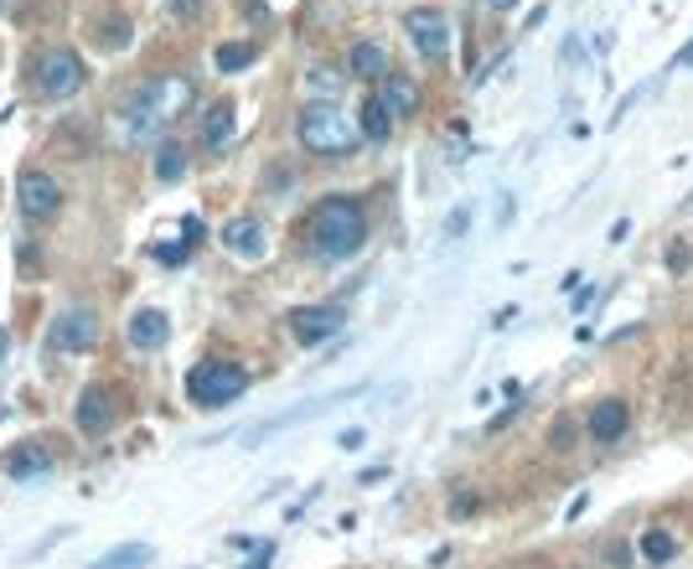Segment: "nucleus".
Listing matches in <instances>:
<instances>
[{
	"label": "nucleus",
	"mask_w": 693,
	"mask_h": 569,
	"mask_svg": "<svg viewBox=\"0 0 693 569\" xmlns=\"http://www.w3.org/2000/svg\"><path fill=\"white\" fill-rule=\"evenodd\" d=\"M124 336H130V347L136 352H161L171 336V316L161 311V305H140L136 316H130V326H124Z\"/></svg>",
	"instance_id": "nucleus-13"
},
{
	"label": "nucleus",
	"mask_w": 693,
	"mask_h": 569,
	"mask_svg": "<svg viewBox=\"0 0 693 569\" xmlns=\"http://www.w3.org/2000/svg\"><path fill=\"white\" fill-rule=\"evenodd\" d=\"M631 430V404L626 399H600L585 415V436L595 440V445H616V440Z\"/></svg>",
	"instance_id": "nucleus-11"
},
{
	"label": "nucleus",
	"mask_w": 693,
	"mask_h": 569,
	"mask_svg": "<svg viewBox=\"0 0 693 569\" xmlns=\"http://www.w3.org/2000/svg\"><path fill=\"white\" fill-rule=\"evenodd\" d=\"M290 336L301 342V347H322V342H332V336H342V326H347V311L342 305H295L285 316Z\"/></svg>",
	"instance_id": "nucleus-10"
},
{
	"label": "nucleus",
	"mask_w": 693,
	"mask_h": 569,
	"mask_svg": "<svg viewBox=\"0 0 693 569\" xmlns=\"http://www.w3.org/2000/svg\"><path fill=\"white\" fill-rule=\"evenodd\" d=\"M155 259H161V265H186V254H192V244H155Z\"/></svg>",
	"instance_id": "nucleus-27"
},
{
	"label": "nucleus",
	"mask_w": 693,
	"mask_h": 569,
	"mask_svg": "<svg viewBox=\"0 0 693 569\" xmlns=\"http://www.w3.org/2000/svg\"><path fill=\"white\" fill-rule=\"evenodd\" d=\"M243 394H249V368H238L228 357H207V363L186 373V399L197 409H223V404L243 399Z\"/></svg>",
	"instance_id": "nucleus-5"
},
{
	"label": "nucleus",
	"mask_w": 693,
	"mask_h": 569,
	"mask_svg": "<svg viewBox=\"0 0 693 569\" xmlns=\"http://www.w3.org/2000/svg\"><path fill=\"white\" fill-rule=\"evenodd\" d=\"M575 436H580L575 419H554V425H549V445H554V451H575Z\"/></svg>",
	"instance_id": "nucleus-25"
},
{
	"label": "nucleus",
	"mask_w": 693,
	"mask_h": 569,
	"mask_svg": "<svg viewBox=\"0 0 693 569\" xmlns=\"http://www.w3.org/2000/svg\"><path fill=\"white\" fill-rule=\"evenodd\" d=\"M94 42H99L104 52H124L136 42V26H130V17H104L99 26H94Z\"/></svg>",
	"instance_id": "nucleus-22"
},
{
	"label": "nucleus",
	"mask_w": 693,
	"mask_h": 569,
	"mask_svg": "<svg viewBox=\"0 0 693 569\" xmlns=\"http://www.w3.org/2000/svg\"><path fill=\"white\" fill-rule=\"evenodd\" d=\"M372 94L383 99L389 119H409L414 109H420V84H414V78H404V73H393V67L378 78V88H372Z\"/></svg>",
	"instance_id": "nucleus-14"
},
{
	"label": "nucleus",
	"mask_w": 693,
	"mask_h": 569,
	"mask_svg": "<svg viewBox=\"0 0 693 569\" xmlns=\"http://www.w3.org/2000/svg\"><path fill=\"white\" fill-rule=\"evenodd\" d=\"M347 73L362 78V84H378V78L389 73V47H383V42H372V36L353 42V52H347Z\"/></svg>",
	"instance_id": "nucleus-15"
},
{
	"label": "nucleus",
	"mask_w": 693,
	"mask_h": 569,
	"mask_svg": "<svg viewBox=\"0 0 693 569\" xmlns=\"http://www.w3.org/2000/svg\"><path fill=\"white\" fill-rule=\"evenodd\" d=\"M673 67H693V42H683V47H678V57H673Z\"/></svg>",
	"instance_id": "nucleus-32"
},
{
	"label": "nucleus",
	"mask_w": 693,
	"mask_h": 569,
	"mask_svg": "<svg viewBox=\"0 0 693 569\" xmlns=\"http://www.w3.org/2000/svg\"><path fill=\"white\" fill-rule=\"evenodd\" d=\"M186 104H192V78H182V73L176 78H151V84H140L130 99L119 104V125L136 140H145V135H155Z\"/></svg>",
	"instance_id": "nucleus-2"
},
{
	"label": "nucleus",
	"mask_w": 693,
	"mask_h": 569,
	"mask_svg": "<svg viewBox=\"0 0 693 569\" xmlns=\"http://www.w3.org/2000/svg\"><path fill=\"white\" fill-rule=\"evenodd\" d=\"M295 140L311 155H347L362 135H357V119H347L332 99H316V104H305L301 119H295Z\"/></svg>",
	"instance_id": "nucleus-3"
},
{
	"label": "nucleus",
	"mask_w": 693,
	"mask_h": 569,
	"mask_svg": "<svg viewBox=\"0 0 693 569\" xmlns=\"http://www.w3.org/2000/svg\"><path fill=\"white\" fill-rule=\"evenodd\" d=\"M223 249L234 254V259H264V249H270V234H264V223L259 218H228L223 223Z\"/></svg>",
	"instance_id": "nucleus-12"
},
{
	"label": "nucleus",
	"mask_w": 693,
	"mask_h": 569,
	"mask_svg": "<svg viewBox=\"0 0 693 569\" xmlns=\"http://www.w3.org/2000/svg\"><path fill=\"white\" fill-rule=\"evenodd\" d=\"M84 84H88V63H84V52H78V47H47L32 63L36 99L68 104L73 94H84Z\"/></svg>",
	"instance_id": "nucleus-4"
},
{
	"label": "nucleus",
	"mask_w": 693,
	"mask_h": 569,
	"mask_svg": "<svg viewBox=\"0 0 693 569\" xmlns=\"http://www.w3.org/2000/svg\"><path fill=\"white\" fill-rule=\"evenodd\" d=\"M637 554L647 565H668V559H678V534L673 528H647V534H637Z\"/></svg>",
	"instance_id": "nucleus-19"
},
{
	"label": "nucleus",
	"mask_w": 693,
	"mask_h": 569,
	"mask_svg": "<svg viewBox=\"0 0 693 569\" xmlns=\"http://www.w3.org/2000/svg\"><path fill=\"white\" fill-rule=\"evenodd\" d=\"M207 11V0H166V21H176V26H197Z\"/></svg>",
	"instance_id": "nucleus-24"
},
{
	"label": "nucleus",
	"mask_w": 693,
	"mask_h": 569,
	"mask_svg": "<svg viewBox=\"0 0 693 569\" xmlns=\"http://www.w3.org/2000/svg\"><path fill=\"white\" fill-rule=\"evenodd\" d=\"M305 84L316 88V94H337V88H342V78L332 73V67H311V78H305Z\"/></svg>",
	"instance_id": "nucleus-26"
},
{
	"label": "nucleus",
	"mask_w": 693,
	"mask_h": 569,
	"mask_svg": "<svg viewBox=\"0 0 693 569\" xmlns=\"http://www.w3.org/2000/svg\"><path fill=\"white\" fill-rule=\"evenodd\" d=\"M389 130H393V119H389V109H383V99L368 94L362 109H357V135H362V140H389Z\"/></svg>",
	"instance_id": "nucleus-18"
},
{
	"label": "nucleus",
	"mask_w": 693,
	"mask_h": 569,
	"mask_svg": "<svg viewBox=\"0 0 693 569\" xmlns=\"http://www.w3.org/2000/svg\"><path fill=\"white\" fill-rule=\"evenodd\" d=\"M337 445H342V451H357V445H362V430H342Z\"/></svg>",
	"instance_id": "nucleus-31"
},
{
	"label": "nucleus",
	"mask_w": 693,
	"mask_h": 569,
	"mask_svg": "<svg viewBox=\"0 0 693 569\" xmlns=\"http://www.w3.org/2000/svg\"><path fill=\"white\" fill-rule=\"evenodd\" d=\"M124 415V388L99 378V384H84L78 404H73V425L84 430V436H109Z\"/></svg>",
	"instance_id": "nucleus-6"
},
{
	"label": "nucleus",
	"mask_w": 693,
	"mask_h": 569,
	"mask_svg": "<svg viewBox=\"0 0 693 569\" xmlns=\"http://www.w3.org/2000/svg\"><path fill=\"white\" fill-rule=\"evenodd\" d=\"M476 507H481V497H476V492H472V497H451V518H472Z\"/></svg>",
	"instance_id": "nucleus-28"
},
{
	"label": "nucleus",
	"mask_w": 693,
	"mask_h": 569,
	"mask_svg": "<svg viewBox=\"0 0 693 569\" xmlns=\"http://www.w3.org/2000/svg\"><path fill=\"white\" fill-rule=\"evenodd\" d=\"M249 569H270V549L259 554V559H255V565H249Z\"/></svg>",
	"instance_id": "nucleus-34"
},
{
	"label": "nucleus",
	"mask_w": 693,
	"mask_h": 569,
	"mask_svg": "<svg viewBox=\"0 0 693 569\" xmlns=\"http://www.w3.org/2000/svg\"><path fill=\"white\" fill-rule=\"evenodd\" d=\"M47 347L68 352V357L94 352L99 347V311H94V305H68V311H57L47 326Z\"/></svg>",
	"instance_id": "nucleus-7"
},
{
	"label": "nucleus",
	"mask_w": 693,
	"mask_h": 569,
	"mask_svg": "<svg viewBox=\"0 0 693 569\" xmlns=\"http://www.w3.org/2000/svg\"><path fill=\"white\" fill-rule=\"evenodd\" d=\"M155 182L161 186H176L186 176V151L176 146V140H166V146H155Z\"/></svg>",
	"instance_id": "nucleus-21"
},
{
	"label": "nucleus",
	"mask_w": 693,
	"mask_h": 569,
	"mask_svg": "<svg viewBox=\"0 0 693 569\" xmlns=\"http://www.w3.org/2000/svg\"><path fill=\"white\" fill-rule=\"evenodd\" d=\"M487 6H491V11H497V17H508V11H512V6H518V0H487Z\"/></svg>",
	"instance_id": "nucleus-33"
},
{
	"label": "nucleus",
	"mask_w": 693,
	"mask_h": 569,
	"mask_svg": "<svg viewBox=\"0 0 693 569\" xmlns=\"http://www.w3.org/2000/svg\"><path fill=\"white\" fill-rule=\"evenodd\" d=\"M47 471H52V455L42 445H17L6 455V476L11 482H32V476H47Z\"/></svg>",
	"instance_id": "nucleus-17"
},
{
	"label": "nucleus",
	"mask_w": 693,
	"mask_h": 569,
	"mask_svg": "<svg viewBox=\"0 0 693 569\" xmlns=\"http://www.w3.org/2000/svg\"><path fill=\"white\" fill-rule=\"evenodd\" d=\"M466 223H472V213L461 207V213H451V223H445V234H451V238H461V234H466Z\"/></svg>",
	"instance_id": "nucleus-30"
},
{
	"label": "nucleus",
	"mask_w": 693,
	"mask_h": 569,
	"mask_svg": "<svg viewBox=\"0 0 693 569\" xmlns=\"http://www.w3.org/2000/svg\"><path fill=\"white\" fill-rule=\"evenodd\" d=\"M368 244V213L357 197H322L301 223V249L316 265H347Z\"/></svg>",
	"instance_id": "nucleus-1"
},
{
	"label": "nucleus",
	"mask_w": 693,
	"mask_h": 569,
	"mask_svg": "<svg viewBox=\"0 0 693 569\" xmlns=\"http://www.w3.org/2000/svg\"><path fill=\"white\" fill-rule=\"evenodd\" d=\"M689 265H693V254L683 249V244H673V249H668V269L678 275V269H689Z\"/></svg>",
	"instance_id": "nucleus-29"
},
{
	"label": "nucleus",
	"mask_w": 693,
	"mask_h": 569,
	"mask_svg": "<svg viewBox=\"0 0 693 569\" xmlns=\"http://www.w3.org/2000/svg\"><path fill=\"white\" fill-rule=\"evenodd\" d=\"M151 544H124V549H109L99 559V565L94 569H140V565H151Z\"/></svg>",
	"instance_id": "nucleus-23"
},
{
	"label": "nucleus",
	"mask_w": 693,
	"mask_h": 569,
	"mask_svg": "<svg viewBox=\"0 0 693 569\" xmlns=\"http://www.w3.org/2000/svg\"><path fill=\"white\" fill-rule=\"evenodd\" d=\"M404 32L420 57L445 63V52H451V17H445L440 6H414V11H404Z\"/></svg>",
	"instance_id": "nucleus-9"
},
{
	"label": "nucleus",
	"mask_w": 693,
	"mask_h": 569,
	"mask_svg": "<svg viewBox=\"0 0 693 569\" xmlns=\"http://www.w3.org/2000/svg\"><path fill=\"white\" fill-rule=\"evenodd\" d=\"M234 99H218V104H207V115L197 119V140H203L207 151H223L228 140H234Z\"/></svg>",
	"instance_id": "nucleus-16"
},
{
	"label": "nucleus",
	"mask_w": 693,
	"mask_h": 569,
	"mask_svg": "<svg viewBox=\"0 0 693 569\" xmlns=\"http://www.w3.org/2000/svg\"><path fill=\"white\" fill-rule=\"evenodd\" d=\"M259 63V47L255 42H218V52H213V67H218L223 78L228 73H243V67Z\"/></svg>",
	"instance_id": "nucleus-20"
},
{
	"label": "nucleus",
	"mask_w": 693,
	"mask_h": 569,
	"mask_svg": "<svg viewBox=\"0 0 693 569\" xmlns=\"http://www.w3.org/2000/svg\"><path fill=\"white\" fill-rule=\"evenodd\" d=\"M17 207L26 223H52L63 213V186H57V176L42 167H26L17 176Z\"/></svg>",
	"instance_id": "nucleus-8"
}]
</instances>
